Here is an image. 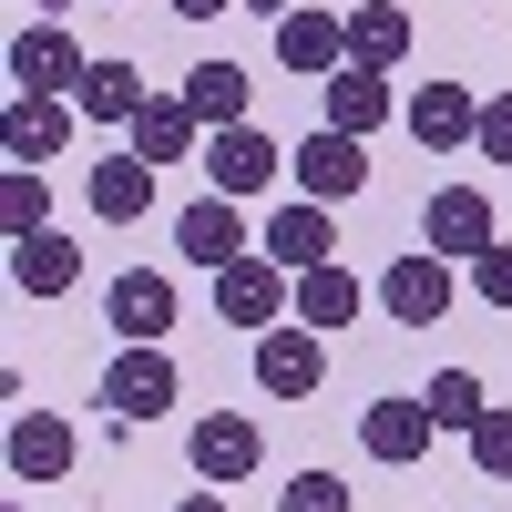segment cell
<instances>
[{"label":"cell","mask_w":512,"mask_h":512,"mask_svg":"<svg viewBox=\"0 0 512 512\" xmlns=\"http://www.w3.org/2000/svg\"><path fill=\"white\" fill-rule=\"evenodd\" d=\"M185 400V379L175 359H164V338H123L113 369H103V410H113V431H144V420H164Z\"/></svg>","instance_id":"6da1fadb"},{"label":"cell","mask_w":512,"mask_h":512,"mask_svg":"<svg viewBox=\"0 0 512 512\" xmlns=\"http://www.w3.org/2000/svg\"><path fill=\"white\" fill-rule=\"evenodd\" d=\"M287 185H297V195H318V205H349V195L369 185V144H359V134H338V123H318V134L287 154Z\"/></svg>","instance_id":"7a4b0ae2"},{"label":"cell","mask_w":512,"mask_h":512,"mask_svg":"<svg viewBox=\"0 0 512 512\" xmlns=\"http://www.w3.org/2000/svg\"><path fill=\"white\" fill-rule=\"evenodd\" d=\"M318 379H328V349H318V328H308V318L256 328V390H267V400H308Z\"/></svg>","instance_id":"3957f363"},{"label":"cell","mask_w":512,"mask_h":512,"mask_svg":"<svg viewBox=\"0 0 512 512\" xmlns=\"http://www.w3.org/2000/svg\"><path fill=\"white\" fill-rule=\"evenodd\" d=\"M379 308H390L400 328H441V318H451V256H441V246L390 256V267H379Z\"/></svg>","instance_id":"277c9868"},{"label":"cell","mask_w":512,"mask_h":512,"mask_svg":"<svg viewBox=\"0 0 512 512\" xmlns=\"http://www.w3.org/2000/svg\"><path fill=\"white\" fill-rule=\"evenodd\" d=\"M287 175V154L267 144V134H256V123H226V134H205V185H216V195H267Z\"/></svg>","instance_id":"5b68a950"},{"label":"cell","mask_w":512,"mask_h":512,"mask_svg":"<svg viewBox=\"0 0 512 512\" xmlns=\"http://www.w3.org/2000/svg\"><path fill=\"white\" fill-rule=\"evenodd\" d=\"M185 461H195V482H216V492H226V482H246L256 461H267V431H256L246 410H205V420H195V441H185Z\"/></svg>","instance_id":"8992f818"},{"label":"cell","mask_w":512,"mask_h":512,"mask_svg":"<svg viewBox=\"0 0 512 512\" xmlns=\"http://www.w3.org/2000/svg\"><path fill=\"white\" fill-rule=\"evenodd\" d=\"M72 93H11V113H0V164H52L72 144Z\"/></svg>","instance_id":"52a82bcc"},{"label":"cell","mask_w":512,"mask_h":512,"mask_svg":"<svg viewBox=\"0 0 512 512\" xmlns=\"http://www.w3.org/2000/svg\"><path fill=\"white\" fill-rule=\"evenodd\" d=\"M216 318H226V328H277V318H297V308H287V267H277V256H236V267H216Z\"/></svg>","instance_id":"ba28073f"},{"label":"cell","mask_w":512,"mask_h":512,"mask_svg":"<svg viewBox=\"0 0 512 512\" xmlns=\"http://www.w3.org/2000/svg\"><path fill=\"white\" fill-rule=\"evenodd\" d=\"M82 41L62 31V21H31V31H11V82L21 93H82Z\"/></svg>","instance_id":"9c48e42d"},{"label":"cell","mask_w":512,"mask_h":512,"mask_svg":"<svg viewBox=\"0 0 512 512\" xmlns=\"http://www.w3.org/2000/svg\"><path fill=\"white\" fill-rule=\"evenodd\" d=\"M420 236H431L441 256H461V267H472L482 246H502V226H492V195H482V185H441L431 205H420Z\"/></svg>","instance_id":"30bf717a"},{"label":"cell","mask_w":512,"mask_h":512,"mask_svg":"<svg viewBox=\"0 0 512 512\" xmlns=\"http://www.w3.org/2000/svg\"><path fill=\"white\" fill-rule=\"evenodd\" d=\"M431 441H441L431 400H369V410H359V451H369V461H390V472H410Z\"/></svg>","instance_id":"8fae6325"},{"label":"cell","mask_w":512,"mask_h":512,"mask_svg":"<svg viewBox=\"0 0 512 512\" xmlns=\"http://www.w3.org/2000/svg\"><path fill=\"white\" fill-rule=\"evenodd\" d=\"M175 246H185V267H205V277H216V267H236V256H246V216H236V195H216V185H205L185 216H175Z\"/></svg>","instance_id":"7c38bea8"},{"label":"cell","mask_w":512,"mask_h":512,"mask_svg":"<svg viewBox=\"0 0 512 512\" xmlns=\"http://www.w3.org/2000/svg\"><path fill=\"white\" fill-rule=\"evenodd\" d=\"M256 246H267V256H277L287 277H308V267H328L338 226H328V205H318V195H287L277 216H267V236H256Z\"/></svg>","instance_id":"4fadbf2b"},{"label":"cell","mask_w":512,"mask_h":512,"mask_svg":"<svg viewBox=\"0 0 512 512\" xmlns=\"http://www.w3.org/2000/svg\"><path fill=\"white\" fill-rule=\"evenodd\" d=\"M103 318H113V338H164L175 328V277L164 267H123L103 287Z\"/></svg>","instance_id":"5bb4252c"},{"label":"cell","mask_w":512,"mask_h":512,"mask_svg":"<svg viewBox=\"0 0 512 512\" xmlns=\"http://www.w3.org/2000/svg\"><path fill=\"white\" fill-rule=\"evenodd\" d=\"M277 62H287V72H308V82H328L338 62H349V21H338V11H308V0H297V11L277 21Z\"/></svg>","instance_id":"9a60e30c"},{"label":"cell","mask_w":512,"mask_h":512,"mask_svg":"<svg viewBox=\"0 0 512 512\" xmlns=\"http://www.w3.org/2000/svg\"><path fill=\"white\" fill-rule=\"evenodd\" d=\"M11 287H21V297H72V287H82V246L52 236V226H41V236H11Z\"/></svg>","instance_id":"2e32d148"},{"label":"cell","mask_w":512,"mask_h":512,"mask_svg":"<svg viewBox=\"0 0 512 512\" xmlns=\"http://www.w3.org/2000/svg\"><path fill=\"white\" fill-rule=\"evenodd\" d=\"M410 134L431 144V154H451V144H482V103L461 93V82H420V93H410Z\"/></svg>","instance_id":"e0dca14e"},{"label":"cell","mask_w":512,"mask_h":512,"mask_svg":"<svg viewBox=\"0 0 512 512\" xmlns=\"http://www.w3.org/2000/svg\"><path fill=\"white\" fill-rule=\"evenodd\" d=\"M328 123L369 144L379 123H390V72H369V62H338V72H328Z\"/></svg>","instance_id":"ac0fdd59"},{"label":"cell","mask_w":512,"mask_h":512,"mask_svg":"<svg viewBox=\"0 0 512 512\" xmlns=\"http://www.w3.org/2000/svg\"><path fill=\"white\" fill-rule=\"evenodd\" d=\"M62 472H72V420L21 410L11 420V482H62Z\"/></svg>","instance_id":"d6986e66"},{"label":"cell","mask_w":512,"mask_h":512,"mask_svg":"<svg viewBox=\"0 0 512 512\" xmlns=\"http://www.w3.org/2000/svg\"><path fill=\"white\" fill-rule=\"evenodd\" d=\"M195 134H205V123H195L185 93H144V113H134V154H144V164H185Z\"/></svg>","instance_id":"ffe728a7"},{"label":"cell","mask_w":512,"mask_h":512,"mask_svg":"<svg viewBox=\"0 0 512 512\" xmlns=\"http://www.w3.org/2000/svg\"><path fill=\"white\" fill-rule=\"evenodd\" d=\"M185 103H195V123H205V134H226V123H246L256 82H246L236 62H195V72H185Z\"/></svg>","instance_id":"44dd1931"},{"label":"cell","mask_w":512,"mask_h":512,"mask_svg":"<svg viewBox=\"0 0 512 512\" xmlns=\"http://www.w3.org/2000/svg\"><path fill=\"white\" fill-rule=\"evenodd\" d=\"M144 205H154V164H144V154L93 164V216H103V226H134Z\"/></svg>","instance_id":"7402d4cb"},{"label":"cell","mask_w":512,"mask_h":512,"mask_svg":"<svg viewBox=\"0 0 512 512\" xmlns=\"http://www.w3.org/2000/svg\"><path fill=\"white\" fill-rule=\"evenodd\" d=\"M369 308V287L349 277V267H338V256H328V267H308V277H297V318H308V328H349Z\"/></svg>","instance_id":"603a6c76"},{"label":"cell","mask_w":512,"mask_h":512,"mask_svg":"<svg viewBox=\"0 0 512 512\" xmlns=\"http://www.w3.org/2000/svg\"><path fill=\"white\" fill-rule=\"evenodd\" d=\"M400 52H410V11H400V0H359V11H349V62L390 72Z\"/></svg>","instance_id":"cb8c5ba5"},{"label":"cell","mask_w":512,"mask_h":512,"mask_svg":"<svg viewBox=\"0 0 512 512\" xmlns=\"http://www.w3.org/2000/svg\"><path fill=\"white\" fill-rule=\"evenodd\" d=\"M72 103L93 113V123H134V113H144V72H134V62H93Z\"/></svg>","instance_id":"d4e9b609"},{"label":"cell","mask_w":512,"mask_h":512,"mask_svg":"<svg viewBox=\"0 0 512 512\" xmlns=\"http://www.w3.org/2000/svg\"><path fill=\"white\" fill-rule=\"evenodd\" d=\"M0 226H11V236L52 226V185H41V164H0Z\"/></svg>","instance_id":"484cf974"},{"label":"cell","mask_w":512,"mask_h":512,"mask_svg":"<svg viewBox=\"0 0 512 512\" xmlns=\"http://www.w3.org/2000/svg\"><path fill=\"white\" fill-rule=\"evenodd\" d=\"M420 400H431V420H441V431H472V420L492 410V400H482V369H441Z\"/></svg>","instance_id":"4316f807"},{"label":"cell","mask_w":512,"mask_h":512,"mask_svg":"<svg viewBox=\"0 0 512 512\" xmlns=\"http://www.w3.org/2000/svg\"><path fill=\"white\" fill-rule=\"evenodd\" d=\"M472 472L482 482H512V410H482L472 420Z\"/></svg>","instance_id":"83f0119b"},{"label":"cell","mask_w":512,"mask_h":512,"mask_svg":"<svg viewBox=\"0 0 512 512\" xmlns=\"http://www.w3.org/2000/svg\"><path fill=\"white\" fill-rule=\"evenodd\" d=\"M277 512H349V482H338V472H297L277 492Z\"/></svg>","instance_id":"f1b7e54d"},{"label":"cell","mask_w":512,"mask_h":512,"mask_svg":"<svg viewBox=\"0 0 512 512\" xmlns=\"http://www.w3.org/2000/svg\"><path fill=\"white\" fill-rule=\"evenodd\" d=\"M472 297H482V308H512V246H482L472 256Z\"/></svg>","instance_id":"f546056e"},{"label":"cell","mask_w":512,"mask_h":512,"mask_svg":"<svg viewBox=\"0 0 512 512\" xmlns=\"http://www.w3.org/2000/svg\"><path fill=\"white\" fill-rule=\"evenodd\" d=\"M482 154H492V164H512V93H492V103H482Z\"/></svg>","instance_id":"4dcf8cb0"},{"label":"cell","mask_w":512,"mask_h":512,"mask_svg":"<svg viewBox=\"0 0 512 512\" xmlns=\"http://www.w3.org/2000/svg\"><path fill=\"white\" fill-rule=\"evenodd\" d=\"M164 11H185V21H216V11H236V0H164Z\"/></svg>","instance_id":"1f68e13d"},{"label":"cell","mask_w":512,"mask_h":512,"mask_svg":"<svg viewBox=\"0 0 512 512\" xmlns=\"http://www.w3.org/2000/svg\"><path fill=\"white\" fill-rule=\"evenodd\" d=\"M175 512H226V502H216V482H205V492H185V502H175Z\"/></svg>","instance_id":"d6a6232c"},{"label":"cell","mask_w":512,"mask_h":512,"mask_svg":"<svg viewBox=\"0 0 512 512\" xmlns=\"http://www.w3.org/2000/svg\"><path fill=\"white\" fill-rule=\"evenodd\" d=\"M31 11H41V21H62V11H72V0H31Z\"/></svg>","instance_id":"836d02e7"}]
</instances>
